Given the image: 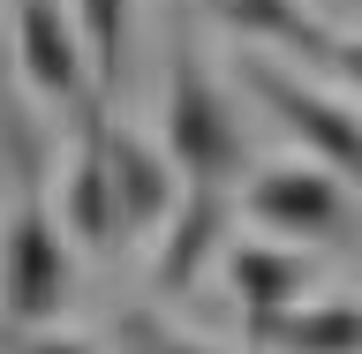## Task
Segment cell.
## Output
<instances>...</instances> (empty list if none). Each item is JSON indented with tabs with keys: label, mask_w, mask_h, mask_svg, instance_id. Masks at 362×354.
Wrapping results in <instances>:
<instances>
[{
	"label": "cell",
	"mask_w": 362,
	"mask_h": 354,
	"mask_svg": "<svg viewBox=\"0 0 362 354\" xmlns=\"http://www.w3.org/2000/svg\"><path fill=\"white\" fill-rule=\"evenodd\" d=\"M16 61H23V83L38 90L45 106H61V113H90L98 90H106L83 23L61 0H16Z\"/></svg>",
	"instance_id": "3"
},
{
	"label": "cell",
	"mask_w": 362,
	"mask_h": 354,
	"mask_svg": "<svg viewBox=\"0 0 362 354\" xmlns=\"http://www.w3.org/2000/svg\"><path fill=\"white\" fill-rule=\"evenodd\" d=\"M219 264H226V287H234V302H242L249 317L310 302V279H317L310 256H302V249H279V242H234Z\"/></svg>",
	"instance_id": "10"
},
{
	"label": "cell",
	"mask_w": 362,
	"mask_h": 354,
	"mask_svg": "<svg viewBox=\"0 0 362 354\" xmlns=\"http://www.w3.org/2000/svg\"><path fill=\"white\" fill-rule=\"evenodd\" d=\"M226 242V189L211 181H189L174 203V219H166V242H158V264H151V287L158 294H189L197 287V271L219 256Z\"/></svg>",
	"instance_id": "8"
},
{
	"label": "cell",
	"mask_w": 362,
	"mask_h": 354,
	"mask_svg": "<svg viewBox=\"0 0 362 354\" xmlns=\"http://www.w3.org/2000/svg\"><path fill=\"white\" fill-rule=\"evenodd\" d=\"M136 354H219V347H204V339H174V332H158L151 317H136Z\"/></svg>",
	"instance_id": "13"
},
{
	"label": "cell",
	"mask_w": 362,
	"mask_h": 354,
	"mask_svg": "<svg viewBox=\"0 0 362 354\" xmlns=\"http://www.w3.org/2000/svg\"><path fill=\"white\" fill-rule=\"evenodd\" d=\"M23 354H98V339L61 332V324H53V332H30V339H23Z\"/></svg>",
	"instance_id": "14"
},
{
	"label": "cell",
	"mask_w": 362,
	"mask_h": 354,
	"mask_svg": "<svg viewBox=\"0 0 362 354\" xmlns=\"http://www.w3.org/2000/svg\"><path fill=\"white\" fill-rule=\"evenodd\" d=\"M106 151H113V189H121V234H151V226L174 219L189 174L174 166L166 136H136L129 121H106Z\"/></svg>",
	"instance_id": "6"
},
{
	"label": "cell",
	"mask_w": 362,
	"mask_h": 354,
	"mask_svg": "<svg viewBox=\"0 0 362 354\" xmlns=\"http://www.w3.org/2000/svg\"><path fill=\"white\" fill-rule=\"evenodd\" d=\"M317 68H332V76H347V83H362V38H332Z\"/></svg>",
	"instance_id": "15"
},
{
	"label": "cell",
	"mask_w": 362,
	"mask_h": 354,
	"mask_svg": "<svg viewBox=\"0 0 362 354\" xmlns=\"http://www.w3.org/2000/svg\"><path fill=\"white\" fill-rule=\"evenodd\" d=\"M76 23L90 38V61H98V83H121V61H129V0H76Z\"/></svg>",
	"instance_id": "12"
},
{
	"label": "cell",
	"mask_w": 362,
	"mask_h": 354,
	"mask_svg": "<svg viewBox=\"0 0 362 354\" xmlns=\"http://www.w3.org/2000/svg\"><path fill=\"white\" fill-rule=\"evenodd\" d=\"M257 354H362V302H294V309L249 317Z\"/></svg>",
	"instance_id": "9"
},
{
	"label": "cell",
	"mask_w": 362,
	"mask_h": 354,
	"mask_svg": "<svg viewBox=\"0 0 362 354\" xmlns=\"http://www.w3.org/2000/svg\"><path fill=\"white\" fill-rule=\"evenodd\" d=\"M83 136H76V166L61 181V219L83 249H113L121 242V189H113V151H106V106L76 113Z\"/></svg>",
	"instance_id": "7"
},
{
	"label": "cell",
	"mask_w": 362,
	"mask_h": 354,
	"mask_svg": "<svg viewBox=\"0 0 362 354\" xmlns=\"http://www.w3.org/2000/svg\"><path fill=\"white\" fill-rule=\"evenodd\" d=\"M339 181L347 174H332L325 158L317 166H272V174L249 181V219L264 226V234H287V242H325L347 219Z\"/></svg>",
	"instance_id": "5"
},
{
	"label": "cell",
	"mask_w": 362,
	"mask_h": 354,
	"mask_svg": "<svg viewBox=\"0 0 362 354\" xmlns=\"http://www.w3.org/2000/svg\"><path fill=\"white\" fill-rule=\"evenodd\" d=\"M234 30H249V38H279L287 53H302V61H325V45H332V30L302 8V0H211Z\"/></svg>",
	"instance_id": "11"
},
{
	"label": "cell",
	"mask_w": 362,
	"mask_h": 354,
	"mask_svg": "<svg viewBox=\"0 0 362 354\" xmlns=\"http://www.w3.org/2000/svg\"><path fill=\"white\" fill-rule=\"evenodd\" d=\"M166 151L189 181H211V189H234L242 174V121L226 106V90L204 76L197 53H174V76H166Z\"/></svg>",
	"instance_id": "2"
},
{
	"label": "cell",
	"mask_w": 362,
	"mask_h": 354,
	"mask_svg": "<svg viewBox=\"0 0 362 354\" xmlns=\"http://www.w3.org/2000/svg\"><path fill=\"white\" fill-rule=\"evenodd\" d=\"M242 76H249V90H257V98H264V106L279 113V121H287L325 166H332V174H347L362 189V121H355V113L332 106L325 90H310L302 76H287L279 61H257V53L242 61Z\"/></svg>",
	"instance_id": "4"
},
{
	"label": "cell",
	"mask_w": 362,
	"mask_h": 354,
	"mask_svg": "<svg viewBox=\"0 0 362 354\" xmlns=\"http://www.w3.org/2000/svg\"><path fill=\"white\" fill-rule=\"evenodd\" d=\"M76 294V249H68V219H53V203L38 189L16 196V219L0 234V317L16 332H38L68 309Z\"/></svg>",
	"instance_id": "1"
}]
</instances>
